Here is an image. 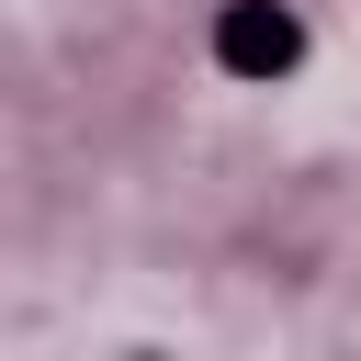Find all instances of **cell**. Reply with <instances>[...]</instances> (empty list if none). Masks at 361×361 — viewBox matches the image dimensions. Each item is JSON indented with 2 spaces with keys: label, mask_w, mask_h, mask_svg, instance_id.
Segmentation results:
<instances>
[{
  "label": "cell",
  "mask_w": 361,
  "mask_h": 361,
  "mask_svg": "<svg viewBox=\"0 0 361 361\" xmlns=\"http://www.w3.org/2000/svg\"><path fill=\"white\" fill-rule=\"evenodd\" d=\"M214 56H226L237 79H282V68L305 56V23H293L282 0H226V23H214Z\"/></svg>",
  "instance_id": "1"
}]
</instances>
